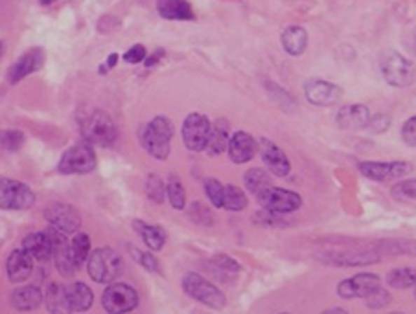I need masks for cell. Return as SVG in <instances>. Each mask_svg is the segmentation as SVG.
Instances as JSON below:
<instances>
[{"mask_svg": "<svg viewBox=\"0 0 416 314\" xmlns=\"http://www.w3.org/2000/svg\"><path fill=\"white\" fill-rule=\"evenodd\" d=\"M172 138H174L172 120L166 116H157L144 127L140 143L149 157H153L155 160H166L172 151Z\"/></svg>", "mask_w": 416, "mask_h": 314, "instance_id": "6da1fadb", "label": "cell"}, {"mask_svg": "<svg viewBox=\"0 0 416 314\" xmlns=\"http://www.w3.org/2000/svg\"><path fill=\"white\" fill-rule=\"evenodd\" d=\"M87 272L96 283L109 285L124 274V261L113 248H98L90 252L87 259Z\"/></svg>", "mask_w": 416, "mask_h": 314, "instance_id": "7a4b0ae2", "label": "cell"}, {"mask_svg": "<svg viewBox=\"0 0 416 314\" xmlns=\"http://www.w3.org/2000/svg\"><path fill=\"white\" fill-rule=\"evenodd\" d=\"M380 69H382L383 79L391 87L405 89L411 87L416 79V69L411 59L405 55L398 54L394 50H385L380 57Z\"/></svg>", "mask_w": 416, "mask_h": 314, "instance_id": "3957f363", "label": "cell"}, {"mask_svg": "<svg viewBox=\"0 0 416 314\" xmlns=\"http://www.w3.org/2000/svg\"><path fill=\"white\" fill-rule=\"evenodd\" d=\"M81 134H83L85 142L90 145L109 148L118 138V129L109 114L104 110H95L81 123Z\"/></svg>", "mask_w": 416, "mask_h": 314, "instance_id": "277c9868", "label": "cell"}, {"mask_svg": "<svg viewBox=\"0 0 416 314\" xmlns=\"http://www.w3.org/2000/svg\"><path fill=\"white\" fill-rule=\"evenodd\" d=\"M181 285H183V290L190 298L207 305L210 309H223L227 305V298H225L223 292L212 281H208L207 278L195 274V272H186L183 276Z\"/></svg>", "mask_w": 416, "mask_h": 314, "instance_id": "5b68a950", "label": "cell"}, {"mask_svg": "<svg viewBox=\"0 0 416 314\" xmlns=\"http://www.w3.org/2000/svg\"><path fill=\"white\" fill-rule=\"evenodd\" d=\"M256 199L263 210L277 213V215H288L303 206V197L295 192H289V190H284V187L268 186L258 193Z\"/></svg>", "mask_w": 416, "mask_h": 314, "instance_id": "8992f818", "label": "cell"}, {"mask_svg": "<svg viewBox=\"0 0 416 314\" xmlns=\"http://www.w3.org/2000/svg\"><path fill=\"white\" fill-rule=\"evenodd\" d=\"M96 152L90 143H76L63 152L60 160V171L63 175H85L96 169Z\"/></svg>", "mask_w": 416, "mask_h": 314, "instance_id": "52a82bcc", "label": "cell"}, {"mask_svg": "<svg viewBox=\"0 0 416 314\" xmlns=\"http://www.w3.org/2000/svg\"><path fill=\"white\" fill-rule=\"evenodd\" d=\"M35 204V193L30 187L13 178L0 177V210L22 211Z\"/></svg>", "mask_w": 416, "mask_h": 314, "instance_id": "ba28073f", "label": "cell"}, {"mask_svg": "<svg viewBox=\"0 0 416 314\" xmlns=\"http://www.w3.org/2000/svg\"><path fill=\"white\" fill-rule=\"evenodd\" d=\"M102 305L111 314L129 313V311L137 309V305H139V292L131 285L113 281L102 296Z\"/></svg>", "mask_w": 416, "mask_h": 314, "instance_id": "9c48e42d", "label": "cell"}, {"mask_svg": "<svg viewBox=\"0 0 416 314\" xmlns=\"http://www.w3.org/2000/svg\"><path fill=\"white\" fill-rule=\"evenodd\" d=\"M357 169L363 177L383 184V182L400 180V178L407 177L412 171V166L409 162L392 160V162H359Z\"/></svg>", "mask_w": 416, "mask_h": 314, "instance_id": "30bf717a", "label": "cell"}, {"mask_svg": "<svg viewBox=\"0 0 416 314\" xmlns=\"http://www.w3.org/2000/svg\"><path fill=\"white\" fill-rule=\"evenodd\" d=\"M212 123L204 114L192 113L183 122V142L193 152L204 151Z\"/></svg>", "mask_w": 416, "mask_h": 314, "instance_id": "8fae6325", "label": "cell"}, {"mask_svg": "<svg viewBox=\"0 0 416 314\" xmlns=\"http://www.w3.org/2000/svg\"><path fill=\"white\" fill-rule=\"evenodd\" d=\"M45 219L50 226H54L63 234H76L81 228L80 211L64 202H52L45 210Z\"/></svg>", "mask_w": 416, "mask_h": 314, "instance_id": "7c38bea8", "label": "cell"}, {"mask_svg": "<svg viewBox=\"0 0 416 314\" xmlns=\"http://www.w3.org/2000/svg\"><path fill=\"white\" fill-rule=\"evenodd\" d=\"M382 287L380 276L370 274V272H359V274L342 280L337 285V294L345 299H356V298H367L376 289Z\"/></svg>", "mask_w": 416, "mask_h": 314, "instance_id": "4fadbf2b", "label": "cell"}, {"mask_svg": "<svg viewBox=\"0 0 416 314\" xmlns=\"http://www.w3.org/2000/svg\"><path fill=\"white\" fill-rule=\"evenodd\" d=\"M304 96L315 107H332L342 96V89L326 79H307L304 83Z\"/></svg>", "mask_w": 416, "mask_h": 314, "instance_id": "5bb4252c", "label": "cell"}, {"mask_svg": "<svg viewBox=\"0 0 416 314\" xmlns=\"http://www.w3.org/2000/svg\"><path fill=\"white\" fill-rule=\"evenodd\" d=\"M258 148H260L263 164L268 166V169L272 175H277L280 178L288 177L291 173V162H289L288 155L278 148L277 143H272L268 138H262L260 143H258Z\"/></svg>", "mask_w": 416, "mask_h": 314, "instance_id": "9a60e30c", "label": "cell"}, {"mask_svg": "<svg viewBox=\"0 0 416 314\" xmlns=\"http://www.w3.org/2000/svg\"><path fill=\"white\" fill-rule=\"evenodd\" d=\"M43 64H45V50H28L25 55H20L19 59L11 64V69L8 70V81H10L11 85L19 83L20 79H25L26 76L34 74V72L43 69Z\"/></svg>", "mask_w": 416, "mask_h": 314, "instance_id": "2e32d148", "label": "cell"}, {"mask_svg": "<svg viewBox=\"0 0 416 314\" xmlns=\"http://www.w3.org/2000/svg\"><path fill=\"white\" fill-rule=\"evenodd\" d=\"M258 151V143L253 136L245 131H238L234 133L228 140V158L233 160L234 164H247L254 158Z\"/></svg>", "mask_w": 416, "mask_h": 314, "instance_id": "e0dca14e", "label": "cell"}, {"mask_svg": "<svg viewBox=\"0 0 416 314\" xmlns=\"http://www.w3.org/2000/svg\"><path fill=\"white\" fill-rule=\"evenodd\" d=\"M63 290L69 313H85V311H89L92 307L95 292L81 281H72L69 285H63Z\"/></svg>", "mask_w": 416, "mask_h": 314, "instance_id": "ac0fdd59", "label": "cell"}, {"mask_svg": "<svg viewBox=\"0 0 416 314\" xmlns=\"http://www.w3.org/2000/svg\"><path fill=\"white\" fill-rule=\"evenodd\" d=\"M6 272L11 283H22L34 272V257L26 250H13L6 261Z\"/></svg>", "mask_w": 416, "mask_h": 314, "instance_id": "d6986e66", "label": "cell"}, {"mask_svg": "<svg viewBox=\"0 0 416 314\" xmlns=\"http://www.w3.org/2000/svg\"><path fill=\"white\" fill-rule=\"evenodd\" d=\"M370 110H368L367 105H345L342 108H339L337 113V125L341 129H352V131H357V129H365L368 127V122H370Z\"/></svg>", "mask_w": 416, "mask_h": 314, "instance_id": "ffe728a7", "label": "cell"}, {"mask_svg": "<svg viewBox=\"0 0 416 314\" xmlns=\"http://www.w3.org/2000/svg\"><path fill=\"white\" fill-rule=\"evenodd\" d=\"M321 261L328 263V265H335V266H367L372 265V263H377L382 259L380 254L376 250H368L365 254H350V252H339V254H322L319 255Z\"/></svg>", "mask_w": 416, "mask_h": 314, "instance_id": "44dd1931", "label": "cell"}, {"mask_svg": "<svg viewBox=\"0 0 416 314\" xmlns=\"http://www.w3.org/2000/svg\"><path fill=\"white\" fill-rule=\"evenodd\" d=\"M45 301V292L35 287V285H26L19 287L11 292V305L17 311H34Z\"/></svg>", "mask_w": 416, "mask_h": 314, "instance_id": "7402d4cb", "label": "cell"}, {"mask_svg": "<svg viewBox=\"0 0 416 314\" xmlns=\"http://www.w3.org/2000/svg\"><path fill=\"white\" fill-rule=\"evenodd\" d=\"M22 250L34 257V261L45 263L52 257V243L46 231H34L30 236H26L22 241Z\"/></svg>", "mask_w": 416, "mask_h": 314, "instance_id": "603a6c76", "label": "cell"}, {"mask_svg": "<svg viewBox=\"0 0 416 314\" xmlns=\"http://www.w3.org/2000/svg\"><path fill=\"white\" fill-rule=\"evenodd\" d=\"M157 11L166 20H195L188 0H157Z\"/></svg>", "mask_w": 416, "mask_h": 314, "instance_id": "cb8c5ba5", "label": "cell"}, {"mask_svg": "<svg viewBox=\"0 0 416 314\" xmlns=\"http://www.w3.org/2000/svg\"><path fill=\"white\" fill-rule=\"evenodd\" d=\"M228 140H230V134H228V122L223 118L218 120V122H214L212 127H210V134H208V142L204 151H207L210 157H218V155L227 151Z\"/></svg>", "mask_w": 416, "mask_h": 314, "instance_id": "d4e9b609", "label": "cell"}, {"mask_svg": "<svg viewBox=\"0 0 416 314\" xmlns=\"http://www.w3.org/2000/svg\"><path fill=\"white\" fill-rule=\"evenodd\" d=\"M282 41V48L286 50V54L297 57L303 55L307 48V31L303 26H289L286 28L280 37Z\"/></svg>", "mask_w": 416, "mask_h": 314, "instance_id": "484cf974", "label": "cell"}, {"mask_svg": "<svg viewBox=\"0 0 416 314\" xmlns=\"http://www.w3.org/2000/svg\"><path fill=\"white\" fill-rule=\"evenodd\" d=\"M133 228L134 231L142 237V241H144L149 250L153 252L160 250L164 246V243H166V237H168L166 236V231H164L160 226L149 224V222L144 221H133Z\"/></svg>", "mask_w": 416, "mask_h": 314, "instance_id": "4316f807", "label": "cell"}, {"mask_svg": "<svg viewBox=\"0 0 416 314\" xmlns=\"http://www.w3.org/2000/svg\"><path fill=\"white\" fill-rule=\"evenodd\" d=\"M387 285L391 289H411L416 285V269L412 266H403V269H394L387 274Z\"/></svg>", "mask_w": 416, "mask_h": 314, "instance_id": "83f0119b", "label": "cell"}, {"mask_svg": "<svg viewBox=\"0 0 416 314\" xmlns=\"http://www.w3.org/2000/svg\"><path fill=\"white\" fill-rule=\"evenodd\" d=\"M70 257L76 263L78 269L85 265V261L89 259L90 255V237L87 234H78L74 239L70 241Z\"/></svg>", "mask_w": 416, "mask_h": 314, "instance_id": "f1b7e54d", "label": "cell"}, {"mask_svg": "<svg viewBox=\"0 0 416 314\" xmlns=\"http://www.w3.org/2000/svg\"><path fill=\"white\" fill-rule=\"evenodd\" d=\"M249 204L247 195L240 190L238 186H228L223 187V208L228 211H242L245 210Z\"/></svg>", "mask_w": 416, "mask_h": 314, "instance_id": "f546056e", "label": "cell"}, {"mask_svg": "<svg viewBox=\"0 0 416 314\" xmlns=\"http://www.w3.org/2000/svg\"><path fill=\"white\" fill-rule=\"evenodd\" d=\"M243 182H245V187H247L253 195H258L262 190L271 186V178H269L268 173L263 171V169H260V167L249 169V171L243 175Z\"/></svg>", "mask_w": 416, "mask_h": 314, "instance_id": "4dcf8cb0", "label": "cell"}, {"mask_svg": "<svg viewBox=\"0 0 416 314\" xmlns=\"http://www.w3.org/2000/svg\"><path fill=\"white\" fill-rule=\"evenodd\" d=\"M45 301L48 311H52V313H69V307H67V301H64L63 285L50 283L48 289H46Z\"/></svg>", "mask_w": 416, "mask_h": 314, "instance_id": "1f68e13d", "label": "cell"}, {"mask_svg": "<svg viewBox=\"0 0 416 314\" xmlns=\"http://www.w3.org/2000/svg\"><path fill=\"white\" fill-rule=\"evenodd\" d=\"M166 197H168L169 204H172L174 210L183 211L186 208V192H184L183 184L175 175L169 177L168 186H166Z\"/></svg>", "mask_w": 416, "mask_h": 314, "instance_id": "d6a6232c", "label": "cell"}, {"mask_svg": "<svg viewBox=\"0 0 416 314\" xmlns=\"http://www.w3.org/2000/svg\"><path fill=\"white\" fill-rule=\"evenodd\" d=\"M26 142V134L17 131V129H4L0 131V148L4 151L15 152L19 151Z\"/></svg>", "mask_w": 416, "mask_h": 314, "instance_id": "836d02e7", "label": "cell"}, {"mask_svg": "<svg viewBox=\"0 0 416 314\" xmlns=\"http://www.w3.org/2000/svg\"><path fill=\"white\" fill-rule=\"evenodd\" d=\"M146 195H148L149 201L157 202V204H160L164 201L166 186H164L162 178L159 175H155V173L148 175V178H146Z\"/></svg>", "mask_w": 416, "mask_h": 314, "instance_id": "e575fe53", "label": "cell"}, {"mask_svg": "<svg viewBox=\"0 0 416 314\" xmlns=\"http://www.w3.org/2000/svg\"><path fill=\"white\" fill-rule=\"evenodd\" d=\"M223 184L218 178H207L204 180V193L208 201L212 202V206L223 208Z\"/></svg>", "mask_w": 416, "mask_h": 314, "instance_id": "d590c367", "label": "cell"}, {"mask_svg": "<svg viewBox=\"0 0 416 314\" xmlns=\"http://www.w3.org/2000/svg\"><path fill=\"white\" fill-rule=\"evenodd\" d=\"M394 199H409V201H416V178L415 180H401L394 184L391 190Z\"/></svg>", "mask_w": 416, "mask_h": 314, "instance_id": "8d00e7d4", "label": "cell"}, {"mask_svg": "<svg viewBox=\"0 0 416 314\" xmlns=\"http://www.w3.org/2000/svg\"><path fill=\"white\" fill-rule=\"evenodd\" d=\"M131 254H133V259L137 261L140 266H144V269L149 270V272H159L160 265L153 254H149V252H142V250H139V248H133V246H131Z\"/></svg>", "mask_w": 416, "mask_h": 314, "instance_id": "74e56055", "label": "cell"}, {"mask_svg": "<svg viewBox=\"0 0 416 314\" xmlns=\"http://www.w3.org/2000/svg\"><path fill=\"white\" fill-rule=\"evenodd\" d=\"M190 217L193 219V222H197V224H203V226H210L214 222L212 211L208 210L207 206H203L201 202L192 204V208H190Z\"/></svg>", "mask_w": 416, "mask_h": 314, "instance_id": "f35d334b", "label": "cell"}, {"mask_svg": "<svg viewBox=\"0 0 416 314\" xmlns=\"http://www.w3.org/2000/svg\"><path fill=\"white\" fill-rule=\"evenodd\" d=\"M367 305L368 307H372V309H382V307H385V305L391 304V294H389V290H385L383 287H380V289H376L374 292H372L370 296H367Z\"/></svg>", "mask_w": 416, "mask_h": 314, "instance_id": "ab89813d", "label": "cell"}, {"mask_svg": "<svg viewBox=\"0 0 416 314\" xmlns=\"http://www.w3.org/2000/svg\"><path fill=\"white\" fill-rule=\"evenodd\" d=\"M401 138L409 148H416V116H411L401 127Z\"/></svg>", "mask_w": 416, "mask_h": 314, "instance_id": "60d3db41", "label": "cell"}, {"mask_svg": "<svg viewBox=\"0 0 416 314\" xmlns=\"http://www.w3.org/2000/svg\"><path fill=\"white\" fill-rule=\"evenodd\" d=\"M214 263L218 265L219 270H225V272H240L242 270V265L238 261L233 259L230 255L227 254H218L214 257Z\"/></svg>", "mask_w": 416, "mask_h": 314, "instance_id": "b9f144b4", "label": "cell"}, {"mask_svg": "<svg viewBox=\"0 0 416 314\" xmlns=\"http://www.w3.org/2000/svg\"><path fill=\"white\" fill-rule=\"evenodd\" d=\"M146 55H148V52H146V46L134 45V46H131V48H129L127 52L124 54V61L129 64H139L146 59Z\"/></svg>", "mask_w": 416, "mask_h": 314, "instance_id": "7bdbcfd3", "label": "cell"}, {"mask_svg": "<svg viewBox=\"0 0 416 314\" xmlns=\"http://www.w3.org/2000/svg\"><path fill=\"white\" fill-rule=\"evenodd\" d=\"M368 127H370L374 133H383V131H387V129L391 127V116H387V114H376V116H370Z\"/></svg>", "mask_w": 416, "mask_h": 314, "instance_id": "ee69618b", "label": "cell"}, {"mask_svg": "<svg viewBox=\"0 0 416 314\" xmlns=\"http://www.w3.org/2000/svg\"><path fill=\"white\" fill-rule=\"evenodd\" d=\"M162 55H164V50L159 48V52H155L151 57H148V59H146V66H153V64H157V61H159Z\"/></svg>", "mask_w": 416, "mask_h": 314, "instance_id": "f6af8a7d", "label": "cell"}, {"mask_svg": "<svg viewBox=\"0 0 416 314\" xmlns=\"http://www.w3.org/2000/svg\"><path fill=\"white\" fill-rule=\"evenodd\" d=\"M116 63H118V54H111L109 57H107V69H114L116 66Z\"/></svg>", "mask_w": 416, "mask_h": 314, "instance_id": "bcb514c9", "label": "cell"}, {"mask_svg": "<svg viewBox=\"0 0 416 314\" xmlns=\"http://www.w3.org/2000/svg\"><path fill=\"white\" fill-rule=\"evenodd\" d=\"M55 0H39V4L41 6H50V4H54Z\"/></svg>", "mask_w": 416, "mask_h": 314, "instance_id": "7dc6e473", "label": "cell"}, {"mask_svg": "<svg viewBox=\"0 0 416 314\" xmlns=\"http://www.w3.org/2000/svg\"><path fill=\"white\" fill-rule=\"evenodd\" d=\"M326 313H342L345 314V309H328Z\"/></svg>", "mask_w": 416, "mask_h": 314, "instance_id": "c3c4849f", "label": "cell"}, {"mask_svg": "<svg viewBox=\"0 0 416 314\" xmlns=\"http://www.w3.org/2000/svg\"><path fill=\"white\" fill-rule=\"evenodd\" d=\"M0 55H2V45H0Z\"/></svg>", "mask_w": 416, "mask_h": 314, "instance_id": "681fc988", "label": "cell"}, {"mask_svg": "<svg viewBox=\"0 0 416 314\" xmlns=\"http://www.w3.org/2000/svg\"><path fill=\"white\" fill-rule=\"evenodd\" d=\"M415 298H416V285H415Z\"/></svg>", "mask_w": 416, "mask_h": 314, "instance_id": "f907efd6", "label": "cell"}, {"mask_svg": "<svg viewBox=\"0 0 416 314\" xmlns=\"http://www.w3.org/2000/svg\"><path fill=\"white\" fill-rule=\"evenodd\" d=\"M415 50H416V41H415Z\"/></svg>", "mask_w": 416, "mask_h": 314, "instance_id": "816d5d0a", "label": "cell"}]
</instances>
